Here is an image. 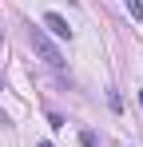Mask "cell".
<instances>
[{"mask_svg": "<svg viewBox=\"0 0 143 147\" xmlns=\"http://www.w3.org/2000/svg\"><path fill=\"white\" fill-rule=\"evenodd\" d=\"M80 143L84 147H99V135H95V131H80Z\"/></svg>", "mask_w": 143, "mask_h": 147, "instance_id": "3", "label": "cell"}, {"mask_svg": "<svg viewBox=\"0 0 143 147\" xmlns=\"http://www.w3.org/2000/svg\"><path fill=\"white\" fill-rule=\"evenodd\" d=\"M28 40H32V48H36V56L44 60L48 68H56V72L64 68V56H60V48H56V44L48 40V32H44V28H32V32H28Z\"/></svg>", "mask_w": 143, "mask_h": 147, "instance_id": "1", "label": "cell"}, {"mask_svg": "<svg viewBox=\"0 0 143 147\" xmlns=\"http://www.w3.org/2000/svg\"><path fill=\"white\" fill-rule=\"evenodd\" d=\"M139 103H143V92H139Z\"/></svg>", "mask_w": 143, "mask_h": 147, "instance_id": "6", "label": "cell"}, {"mask_svg": "<svg viewBox=\"0 0 143 147\" xmlns=\"http://www.w3.org/2000/svg\"><path fill=\"white\" fill-rule=\"evenodd\" d=\"M123 4H127V12H131L135 20H143V4H139V0H123Z\"/></svg>", "mask_w": 143, "mask_h": 147, "instance_id": "4", "label": "cell"}, {"mask_svg": "<svg viewBox=\"0 0 143 147\" xmlns=\"http://www.w3.org/2000/svg\"><path fill=\"white\" fill-rule=\"evenodd\" d=\"M36 147H52V143H36Z\"/></svg>", "mask_w": 143, "mask_h": 147, "instance_id": "5", "label": "cell"}, {"mask_svg": "<svg viewBox=\"0 0 143 147\" xmlns=\"http://www.w3.org/2000/svg\"><path fill=\"white\" fill-rule=\"evenodd\" d=\"M40 24H44L48 32L56 36V40H72V24L60 16V12H44V20H40Z\"/></svg>", "mask_w": 143, "mask_h": 147, "instance_id": "2", "label": "cell"}]
</instances>
